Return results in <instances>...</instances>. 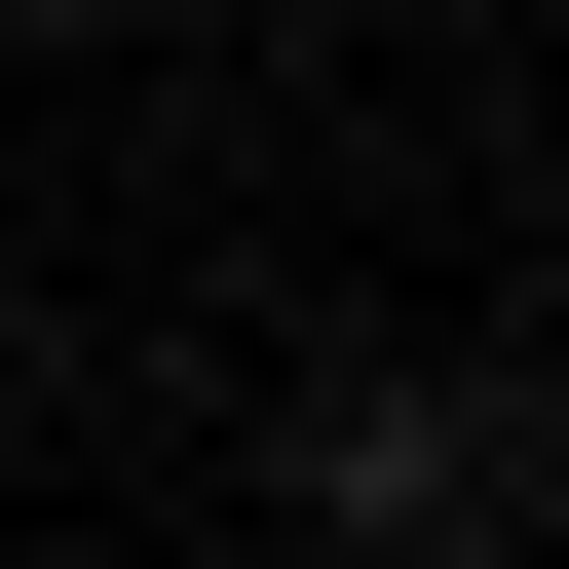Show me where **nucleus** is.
Returning <instances> with one entry per match:
<instances>
[{
    "instance_id": "nucleus-1",
    "label": "nucleus",
    "mask_w": 569,
    "mask_h": 569,
    "mask_svg": "<svg viewBox=\"0 0 569 569\" xmlns=\"http://www.w3.org/2000/svg\"><path fill=\"white\" fill-rule=\"evenodd\" d=\"M493 493H531V418H493V380H305V531H380V569H493Z\"/></svg>"
}]
</instances>
